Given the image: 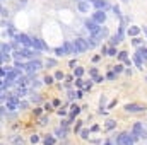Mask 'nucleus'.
<instances>
[{
  "label": "nucleus",
  "instance_id": "nucleus-1",
  "mask_svg": "<svg viewBox=\"0 0 147 145\" xmlns=\"http://www.w3.org/2000/svg\"><path fill=\"white\" fill-rule=\"evenodd\" d=\"M137 138L134 137V133H120L118 135V138H116V142L120 145H134Z\"/></svg>",
  "mask_w": 147,
  "mask_h": 145
},
{
  "label": "nucleus",
  "instance_id": "nucleus-2",
  "mask_svg": "<svg viewBox=\"0 0 147 145\" xmlns=\"http://www.w3.org/2000/svg\"><path fill=\"white\" fill-rule=\"evenodd\" d=\"M74 44H75V48H77V51L79 53H84V51H87L91 46H89V41H86V39H82V38H77L75 41H74Z\"/></svg>",
  "mask_w": 147,
  "mask_h": 145
},
{
  "label": "nucleus",
  "instance_id": "nucleus-3",
  "mask_svg": "<svg viewBox=\"0 0 147 145\" xmlns=\"http://www.w3.org/2000/svg\"><path fill=\"white\" fill-rule=\"evenodd\" d=\"M10 44H7V43H2V46H0V50H2V56H0V60H2V63H5L7 60H9V56H10Z\"/></svg>",
  "mask_w": 147,
  "mask_h": 145
},
{
  "label": "nucleus",
  "instance_id": "nucleus-4",
  "mask_svg": "<svg viewBox=\"0 0 147 145\" xmlns=\"http://www.w3.org/2000/svg\"><path fill=\"white\" fill-rule=\"evenodd\" d=\"M39 68H41V62L38 58H34V60H31V62L26 63V70L27 72H38Z\"/></svg>",
  "mask_w": 147,
  "mask_h": 145
},
{
  "label": "nucleus",
  "instance_id": "nucleus-5",
  "mask_svg": "<svg viewBox=\"0 0 147 145\" xmlns=\"http://www.w3.org/2000/svg\"><path fill=\"white\" fill-rule=\"evenodd\" d=\"M15 39H17L22 46H26V48H29V46H31V43H33V38H29L27 34H17V36H15Z\"/></svg>",
  "mask_w": 147,
  "mask_h": 145
},
{
  "label": "nucleus",
  "instance_id": "nucleus-6",
  "mask_svg": "<svg viewBox=\"0 0 147 145\" xmlns=\"http://www.w3.org/2000/svg\"><path fill=\"white\" fill-rule=\"evenodd\" d=\"M99 26H101V24H98L96 21H86V29H87L91 34L98 32V31H99Z\"/></svg>",
  "mask_w": 147,
  "mask_h": 145
},
{
  "label": "nucleus",
  "instance_id": "nucleus-7",
  "mask_svg": "<svg viewBox=\"0 0 147 145\" xmlns=\"http://www.w3.org/2000/svg\"><path fill=\"white\" fill-rule=\"evenodd\" d=\"M92 21H96L98 24H103V22L106 21V14H104V10H96V12L92 14Z\"/></svg>",
  "mask_w": 147,
  "mask_h": 145
},
{
  "label": "nucleus",
  "instance_id": "nucleus-8",
  "mask_svg": "<svg viewBox=\"0 0 147 145\" xmlns=\"http://www.w3.org/2000/svg\"><path fill=\"white\" fill-rule=\"evenodd\" d=\"M91 36H92V39L98 43V41H101V39H104V38L108 36V31H106L104 27H99V31H98V32H94V34H91Z\"/></svg>",
  "mask_w": 147,
  "mask_h": 145
},
{
  "label": "nucleus",
  "instance_id": "nucleus-9",
  "mask_svg": "<svg viewBox=\"0 0 147 145\" xmlns=\"http://www.w3.org/2000/svg\"><path fill=\"white\" fill-rule=\"evenodd\" d=\"M132 133H134V137H135V138H142V137H146V135H144V128H142V125H140V123H135V125H134Z\"/></svg>",
  "mask_w": 147,
  "mask_h": 145
},
{
  "label": "nucleus",
  "instance_id": "nucleus-10",
  "mask_svg": "<svg viewBox=\"0 0 147 145\" xmlns=\"http://www.w3.org/2000/svg\"><path fill=\"white\" fill-rule=\"evenodd\" d=\"M31 48H34V50H46V44H45L41 39H38V38H33Z\"/></svg>",
  "mask_w": 147,
  "mask_h": 145
},
{
  "label": "nucleus",
  "instance_id": "nucleus-11",
  "mask_svg": "<svg viewBox=\"0 0 147 145\" xmlns=\"http://www.w3.org/2000/svg\"><path fill=\"white\" fill-rule=\"evenodd\" d=\"M92 3H94V7H96L98 10H106V9H108V2H106V0H94Z\"/></svg>",
  "mask_w": 147,
  "mask_h": 145
},
{
  "label": "nucleus",
  "instance_id": "nucleus-12",
  "mask_svg": "<svg viewBox=\"0 0 147 145\" xmlns=\"http://www.w3.org/2000/svg\"><path fill=\"white\" fill-rule=\"evenodd\" d=\"M122 39H123V27H120V29H118V34H115V36H113L111 44H118Z\"/></svg>",
  "mask_w": 147,
  "mask_h": 145
},
{
  "label": "nucleus",
  "instance_id": "nucleus-13",
  "mask_svg": "<svg viewBox=\"0 0 147 145\" xmlns=\"http://www.w3.org/2000/svg\"><path fill=\"white\" fill-rule=\"evenodd\" d=\"M144 108L142 106H139V104H127L125 106V111H128V113H135V111H142Z\"/></svg>",
  "mask_w": 147,
  "mask_h": 145
},
{
  "label": "nucleus",
  "instance_id": "nucleus-14",
  "mask_svg": "<svg viewBox=\"0 0 147 145\" xmlns=\"http://www.w3.org/2000/svg\"><path fill=\"white\" fill-rule=\"evenodd\" d=\"M77 7H79V10H80V12H89V2H84V0H80Z\"/></svg>",
  "mask_w": 147,
  "mask_h": 145
},
{
  "label": "nucleus",
  "instance_id": "nucleus-15",
  "mask_svg": "<svg viewBox=\"0 0 147 145\" xmlns=\"http://www.w3.org/2000/svg\"><path fill=\"white\" fill-rule=\"evenodd\" d=\"M15 96H19V97H22V96H26V89H24V85H19L17 89H15V92H14Z\"/></svg>",
  "mask_w": 147,
  "mask_h": 145
},
{
  "label": "nucleus",
  "instance_id": "nucleus-16",
  "mask_svg": "<svg viewBox=\"0 0 147 145\" xmlns=\"http://www.w3.org/2000/svg\"><path fill=\"white\" fill-rule=\"evenodd\" d=\"M139 32H140V27H137V26H132V27L128 29V34H130V36H137Z\"/></svg>",
  "mask_w": 147,
  "mask_h": 145
},
{
  "label": "nucleus",
  "instance_id": "nucleus-17",
  "mask_svg": "<svg viewBox=\"0 0 147 145\" xmlns=\"http://www.w3.org/2000/svg\"><path fill=\"white\" fill-rule=\"evenodd\" d=\"M134 62L137 63V67H139V68H142V67H144V60H142L139 55H134Z\"/></svg>",
  "mask_w": 147,
  "mask_h": 145
},
{
  "label": "nucleus",
  "instance_id": "nucleus-18",
  "mask_svg": "<svg viewBox=\"0 0 147 145\" xmlns=\"http://www.w3.org/2000/svg\"><path fill=\"white\" fill-rule=\"evenodd\" d=\"M116 126V121H113V120H108L106 121V130H113Z\"/></svg>",
  "mask_w": 147,
  "mask_h": 145
},
{
  "label": "nucleus",
  "instance_id": "nucleus-19",
  "mask_svg": "<svg viewBox=\"0 0 147 145\" xmlns=\"http://www.w3.org/2000/svg\"><path fill=\"white\" fill-rule=\"evenodd\" d=\"M118 56H120V60H122V62H125V63H130V60H128V56H127V53H125V51H122Z\"/></svg>",
  "mask_w": 147,
  "mask_h": 145
},
{
  "label": "nucleus",
  "instance_id": "nucleus-20",
  "mask_svg": "<svg viewBox=\"0 0 147 145\" xmlns=\"http://www.w3.org/2000/svg\"><path fill=\"white\" fill-rule=\"evenodd\" d=\"M31 101H33V103H39V101H41L39 94H33V96H31Z\"/></svg>",
  "mask_w": 147,
  "mask_h": 145
},
{
  "label": "nucleus",
  "instance_id": "nucleus-21",
  "mask_svg": "<svg viewBox=\"0 0 147 145\" xmlns=\"http://www.w3.org/2000/svg\"><path fill=\"white\" fill-rule=\"evenodd\" d=\"M53 144H55V140H53L51 137H46V138H45V145H53Z\"/></svg>",
  "mask_w": 147,
  "mask_h": 145
},
{
  "label": "nucleus",
  "instance_id": "nucleus-22",
  "mask_svg": "<svg viewBox=\"0 0 147 145\" xmlns=\"http://www.w3.org/2000/svg\"><path fill=\"white\" fill-rule=\"evenodd\" d=\"M55 53H57V55H65L67 51H65V48L62 46V48H57V50H55Z\"/></svg>",
  "mask_w": 147,
  "mask_h": 145
},
{
  "label": "nucleus",
  "instance_id": "nucleus-23",
  "mask_svg": "<svg viewBox=\"0 0 147 145\" xmlns=\"http://www.w3.org/2000/svg\"><path fill=\"white\" fill-rule=\"evenodd\" d=\"M15 84H17V85H24V84H26V79H24V77H19V79L15 80Z\"/></svg>",
  "mask_w": 147,
  "mask_h": 145
},
{
  "label": "nucleus",
  "instance_id": "nucleus-24",
  "mask_svg": "<svg viewBox=\"0 0 147 145\" xmlns=\"http://www.w3.org/2000/svg\"><path fill=\"white\" fill-rule=\"evenodd\" d=\"M75 75L77 77H82L84 75V68H75Z\"/></svg>",
  "mask_w": 147,
  "mask_h": 145
},
{
  "label": "nucleus",
  "instance_id": "nucleus-25",
  "mask_svg": "<svg viewBox=\"0 0 147 145\" xmlns=\"http://www.w3.org/2000/svg\"><path fill=\"white\" fill-rule=\"evenodd\" d=\"M79 111H80V108H77V106H74V108H72V116H75V115H79Z\"/></svg>",
  "mask_w": 147,
  "mask_h": 145
},
{
  "label": "nucleus",
  "instance_id": "nucleus-26",
  "mask_svg": "<svg viewBox=\"0 0 147 145\" xmlns=\"http://www.w3.org/2000/svg\"><path fill=\"white\" fill-rule=\"evenodd\" d=\"M113 70H115L116 73H120V72L123 70V67H122V65H116V67H113Z\"/></svg>",
  "mask_w": 147,
  "mask_h": 145
},
{
  "label": "nucleus",
  "instance_id": "nucleus-27",
  "mask_svg": "<svg viewBox=\"0 0 147 145\" xmlns=\"http://www.w3.org/2000/svg\"><path fill=\"white\" fill-rule=\"evenodd\" d=\"M108 55H110V56H115V55H116L115 48H110V50H108Z\"/></svg>",
  "mask_w": 147,
  "mask_h": 145
},
{
  "label": "nucleus",
  "instance_id": "nucleus-28",
  "mask_svg": "<svg viewBox=\"0 0 147 145\" xmlns=\"http://www.w3.org/2000/svg\"><path fill=\"white\" fill-rule=\"evenodd\" d=\"M46 65H48V67H55V65H57V62H55V60H48V62H46Z\"/></svg>",
  "mask_w": 147,
  "mask_h": 145
},
{
  "label": "nucleus",
  "instance_id": "nucleus-29",
  "mask_svg": "<svg viewBox=\"0 0 147 145\" xmlns=\"http://www.w3.org/2000/svg\"><path fill=\"white\" fill-rule=\"evenodd\" d=\"M91 75H92L94 79H96V77H99V75H98V70H96V68H91Z\"/></svg>",
  "mask_w": 147,
  "mask_h": 145
},
{
  "label": "nucleus",
  "instance_id": "nucleus-30",
  "mask_svg": "<svg viewBox=\"0 0 147 145\" xmlns=\"http://www.w3.org/2000/svg\"><path fill=\"white\" fill-rule=\"evenodd\" d=\"M14 144L15 145H24V142H22V138L19 140V138H14Z\"/></svg>",
  "mask_w": 147,
  "mask_h": 145
},
{
  "label": "nucleus",
  "instance_id": "nucleus-31",
  "mask_svg": "<svg viewBox=\"0 0 147 145\" xmlns=\"http://www.w3.org/2000/svg\"><path fill=\"white\" fill-rule=\"evenodd\" d=\"M55 79H58V80L63 79V73H62V72H57V73H55Z\"/></svg>",
  "mask_w": 147,
  "mask_h": 145
},
{
  "label": "nucleus",
  "instance_id": "nucleus-32",
  "mask_svg": "<svg viewBox=\"0 0 147 145\" xmlns=\"http://www.w3.org/2000/svg\"><path fill=\"white\" fill-rule=\"evenodd\" d=\"M45 82H46V84H51V82H53V77H50V75H46V79H45Z\"/></svg>",
  "mask_w": 147,
  "mask_h": 145
},
{
  "label": "nucleus",
  "instance_id": "nucleus-33",
  "mask_svg": "<svg viewBox=\"0 0 147 145\" xmlns=\"http://www.w3.org/2000/svg\"><path fill=\"white\" fill-rule=\"evenodd\" d=\"M27 108V103H19V109H26Z\"/></svg>",
  "mask_w": 147,
  "mask_h": 145
},
{
  "label": "nucleus",
  "instance_id": "nucleus-34",
  "mask_svg": "<svg viewBox=\"0 0 147 145\" xmlns=\"http://www.w3.org/2000/svg\"><path fill=\"white\" fill-rule=\"evenodd\" d=\"M80 135H82V138H87V135H89V132H87V130H82V132H80Z\"/></svg>",
  "mask_w": 147,
  "mask_h": 145
},
{
  "label": "nucleus",
  "instance_id": "nucleus-35",
  "mask_svg": "<svg viewBox=\"0 0 147 145\" xmlns=\"http://www.w3.org/2000/svg\"><path fill=\"white\" fill-rule=\"evenodd\" d=\"M38 140H39L38 135H33V137H31V142H33V144H38Z\"/></svg>",
  "mask_w": 147,
  "mask_h": 145
},
{
  "label": "nucleus",
  "instance_id": "nucleus-36",
  "mask_svg": "<svg viewBox=\"0 0 147 145\" xmlns=\"http://www.w3.org/2000/svg\"><path fill=\"white\" fill-rule=\"evenodd\" d=\"M9 32H10L12 36H17V32H15V29H14V27H9Z\"/></svg>",
  "mask_w": 147,
  "mask_h": 145
},
{
  "label": "nucleus",
  "instance_id": "nucleus-37",
  "mask_svg": "<svg viewBox=\"0 0 147 145\" xmlns=\"http://www.w3.org/2000/svg\"><path fill=\"white\" fill-rule=\"evenodd\" d=\"M39 84H41L39 80H33V84H31V85H33V87H39Z\"/></svg>",
  "mask_w": 147,
  "mask_h": 145
},
{
  "label": "nucleus",
  "instance_id": "nucleus-38",
  "mask_svg": "<svg viewBox=\"0 0 147 145\" xmlns=\"http://www.w3.org/2000/svg\"><path fill=\"white\" fill-rule=\"evenodd\" d=\"M75 84H77V85H79V87H82V85H84V82H82V80H80V77H79V79H77V82H75Z\"/></svg>",
  "mask_w": 147,
  "mask_h": 145
},
{
  "label": "nucleus",
  "instance_id": "nucleus-39",
  "mask_svg": "<svg viewBox=\"0 0 147 145\" xmlns=\"http://www.w3.org/2000/svg\"><path fill=\"white\" fill-rule=\"evenodd\" d=\"M7 14H9V12H7V9H3V7H2V17H5Z\"/></svg>",
  "mask_w": 147,
  "mask_h": 145
},
{
  "label": "nucleus",
  "instance_id": "nucleus-40",
  "mask_svg": "<svg viewBox=\"0 0 147 145\" xmlns=\"http://www.w3.org/2000/svg\"><path fill=\"white\" fill-rule=\"evenodd\" d=\"M104 145H113V142H106Z\"/></svg>",
  "mask_w": 147,
  "mask_h": 145
},
{
  "label": "nucleus",
  "instance_id": "nucleus-41",
  "mask_svg": "<svg viewBox=\"0 0 147 145\" xmlns=\"http://www.w3.org/2000/svg\"><path fill=\"white\" fill-rule=\"evenodd\" d=\"M144 31H146V34H147V27H146V29H144Z\"/></svg>",
  "mask_w": 147,
  "mask_h": 145
},
{
  "label": "nucleus",
  "instance_id": "nucleus-42",
  "mask_svg": "<svg viewBox=\"0 0 147 145\" xmlns=\"http://www.w3.org/2000/svg\"><path fill=\"white\" fill-rule=\"evenodd\" d=\"M123 2H128V0H123Z\"/></svg>",
  "mask_w": 147,
  "mask_h": 145
}]
</instances>
